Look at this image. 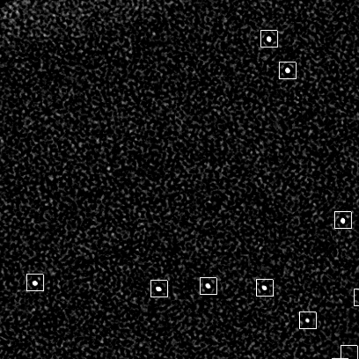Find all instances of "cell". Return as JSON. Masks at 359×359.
<instances>
[{"mask_svg": "<svg viewBox=\"0 0 359 359\" xmlns=\"http://www.w3.org/2000/svg\"><path fill=\"white\" fill-rule=\"evenodd\" d=\"M256 296L270 297L274 296V280L273 279H256Z\"/></svg>", "mask_w": 359, "mask_h": 359, "instance_id": "cell-1", "label": "cell"}, {"mask_svg": "<svg viewBox=\"0 0 359 359\" xmlns=\"http://www.w3.org/2000/svg\"><path fill=\"white\" fill-rule=\"evenodd\" d=\"M299 329H316L317 313L316 312H299Z\"/></svg>", "mask_w": 359, "mask_h": 359, "instance_id": "cell-2", "label": "cell"}, {"mask_svg": "<svg viewBox=\"0 0 359 359\" xmlns=\"http://www.w3.org/2000/svg\"><path fill=\"white\" fill-rule=\"evenodd\" d=\"M151 297L152 298H167L168 297V281L167 280H152L151 281Z\"/></svg>", "mask_w": 359, "mask_h": 359, "instance_id": "cell-3", "label": "cell"}, {"mask_svg": "<svg viewBox=\"0 0 359 359\" xmlns=\"http://www.w3.org/2000/svg\"><path fill=\"white\" fill-rule=\"evenodd\" d=\"M261 47L262 48H278L279 32L277 30L261 31Z\"/></svg>", "mask_w": 359, "mask_h": 359, "instance_id": "cell-4", "label": "cell"}, {"mask_svg": "<svg viewBox=\"0 0 359 359\" xmlns=\"http://www.w3.org/2000/svg\"><path fill=\"white\" fill-rule=\"evenodd\" d=\"M335 229H351L352 228V212L351 211H335Z\"/></svg>", "mask_w": 359, "mask_h": 359, "instance_id": "cell-5", "label": "cell"}, {"mask_svg": "<svg viewBox=\"0 0 359 359\" xmlns=\"http://www.w3.org/2000/svg\"><path fill=\"white\" fill-rule=\"evenodd\" d=\"M27 291H44V275H27Z\"/></svg>", "mask_w": 359, "mask_h": 359, "instance_id": "cell-6", "label": "cell"}, {"mask_svg": "<svg viewBox=\"0 0 359 359\" xmlns=\"http://www.w3.org/2000/svg\"><path fill=\"white\" fill-rule=\"evenodd\" d=\"M218 294V279L217 278H201L200 279V295Z\"/></svg>", "mask_w": 359, "mask_h": 359, "instance_id": "cell-7", "label": "cell"}, {"mask_svg": "<svg viewBox=\"0 0 359 359\" xmlns=\"http://www.w3.org/2000/svg\"><path fill=\"white\" fill-rule=\"evenodd\" d=\"M279 78L281 80H294L297 78V64L294 62L279 63Z\"/></svg>", "mask_w": 359, "mask_h": 359, "instance_id": "cell-8", "label": "cell"}, {"mask_svg": "<svg viewBox=\"0 0 359 359\" xmlns=\"http://www.w3.org/2000/svg\"><path fill=\"white\" fill-rule=\"evenodd\" d=\"M340 359H359V346L358 345H342Z\"/></svg>", "mask_w": 359, "mask_h": 359, "instance_id": "cell-9", "label": "cell"}, {"mask_svg": "<svg viewBox=\"0 0 359 359\" xmlns=\"http://www.w3.org/2000/svg\"><path fill=\"white\" fill-rule=\"evenodd\" d=\"M354 307H359V289L354 290Z\"/></svg>", "mask_w": 359, "mask_h": 359, "instance_id": "cell-10", "label": "cell"}, {"mask_svg": "<svg viewBox=\"0 0 359 359\" xmlns=\"http://www.w3.org/2000/svg\"></svg>", "mask_w": 359, "mask_h": 359, "instance_id": "cell-11", "label": "cell"}]
</instances>
